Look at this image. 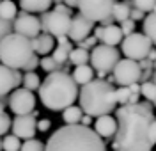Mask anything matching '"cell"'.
I'll return each mask as SVG.
<instances>
[{
	"instance_id": "43",
	"label": "cell",
	"mask_w": 156,
	"mask_h": 151,
	"mask_svg": "<svg viewBox=\"0 0 156 151\" xmlns=\"http://www.w3.org/2000/svg\"><path fill=\"white\" fill-rule=\"evenodd\" d=\"M64 4H66L68 7H71V9H73V7H76L78 0H64Z\"/></svg>"
},
{
	"instance_id": "25",
	"label": "cell",
	"mask_w": 156,
	"mask_h": 151,
	"mask_svg": "<svg viewBox=\"0 0 156 151\" xmlns=\"http://www.w3.org/2000/svg\"><path fill=\"white\" fill-rule=\"evenodd\" d=\"M68 60L73 64V66H80V64H87L89 62V50H83V48H71L68 55Z\"/></svg>"
},
{
	"instance_id": "13",
	"label": "cell",
	"mask_w": 156,
	"mask_h": 151,
	"mask_svg": "<svg viewBox=\"0 0 156 151\" xmlns=\"http://www.w3.org/2000/svg\"><path fill=\"white\" fill-rule=\"evenodd\" d=\"M94 29V21L87 20L85 16H82L78 13L76 16H71V25H69V30H68V38L71 41H82L83 38H87L89 34L92 32Z\"/></svg>"
},
{
	"instance_id": "18",
	"label": "cell",
	"mask_w": 156,
	"mask_h": 151,
	"mask_svg": "<svg viewBox=\"0 0 156 151\" xmlns=\"http://www.w3.org/2000/svg\"><path fill=\"white\" fill-rule=\"evenodd\" d=\"M98 39H101V43H105V45H110V46H115L121 43L122 39V32L121 29L114 25V23H110V25H101V29H99V34H98Z\"/></svg>"
},
{
	"instance_id": "26",
	"label": "cell",
	"mask_w": 156,
	"mask_h": 151,
	"mask_svg": "<svg viewBox=\"0 0 156 151\" xmlns=\"http://www.w3.org/2000/svg\"><path fill=\"white\" fill-rule=\"evenodd\" d=\"M64 114H62V119L66 124H76L80 123V117H82V109L80 107H73V105H69L64 109Z\"/></svg>"
},
{
	"instance_id": "9",
	"label": "cell",
	"mask_w": 156,
	"mask_h": 151,
	"mask_svg": "<svg viewBox=\"0 0 156 151\" xmlns=\"http://www.w3.org/2000/svg\"><path fill=\"white\" fill-rule=\"evenodd\" d=\"M114 82H117L119 85H129L133 82H140V66H138V60L133 59H119L114 66Z\"/></svg>"
},
{
	"instance_id": "14",
	"label": "cell",
	"mask_w": 156,
	"mask_h": 151,
	"mask_svg": "<svg viewBox=\"0 0 156 151\" xmlns=\"http://www.w3.org/2000/svg\"><path fill=\"white\" fill-rule=\"evenodd\" d=\"M11 124H12V133L18 139H32L36 135V131H37V128H36V117L32 114L16 116Z\"/></svg>"
},
{
	"instance_id": "24",
	"label": "cell",
	"mask_w": 156,
	"mask_h": 151,
	"mask_svg": "<svg viewBox=\"0 0 156 151\" xmlns=\"http://www.w3.org/2000/svg\"><path fill=\"white\" fill-rule=\"evenodd\" d=\"M18 14V7L12 0H0V18L12 21Z\"/></svg>"
},
{
	"instance_id": "32",
	"label": "cell",
	"mask_w": 156,
	"mask_h": 151,
	"mask_svg": "<svg viewBox=\"0 0 156 151\" xmlns=\"http://www.w3.org/2000/svg\"><path fill=\"white\" fill-rule=\"evenodd\" d=\"M39 66L43 68L44 71H57V70H60V66L62 64H58V62H55L53 60V57H43V59L39 60Z\"/></svg>"
},
{
	"instance_id": "31",
	"label": "cell",
	"mask_w": 156,
	"mask_h": 151,
	"mask_svg": "<svg viewBox=\"0 0 156 151\" xmlns=\"http://www.w3.org/2000/svg\"><path fill=\"white\" fill-rule=\"evenodd\" d=\"M131 5H135L136 9L144 11V13H153L156 0H131Z\"/></svg>"
},
{
	"instance_id": "20",
	"label": "cell",
	"mask_w": 156,
	"mask_h": 151,
	"mask_svg": "<svg viewBox=\"0 0 156 151\" xmlns=\"http://www.w3.org/2000/svg\"><path fill=\"white\" fill-rule=\"evenodd\" d=\"M53 0H20V9L25 13H44L51 7Z\"/></svg>"
},
{
	"instance_id": "44",
	"label": "cell",
	"mask_w": 156,
	"mask_h": 151,
	"mask_svg": "<svg viewBox=\"0 0 156 151\" xmlns=\"http://www.w3.org/2000/svg\"><path fill=\"white\" fill-rule=\"evenodd\" d=\"M0 151H2V141H0Z\"/></svg>"
},
{
	"instance_id": "34",
	"label": "cell",
	"mask_w": 156,
	"mask_h": 151,
	"mask_svg": "<svg viewBox=\"0 0 156 151\" xmlns=\"http://www.w3.org/2000/svg\"><path fill=\"white\" fill-rule=\"evenodd\" d=\"M11 128V117L4 110H0V135H5Z\"/></svg>"
},
{
	"instance_id": "42",
	"label": "cell",
	"mask_w": 156,
	"mask_h": 151,
	"mask_svg": "<svg viewBox=\"0 0 156 151\" xmlns=\"http://www.w3.org/2000/svg\"><path fill=\"white\" fill-rule=\"evenodd\" d=\"M80 124H85V126H89V124H90V116H87V114L83 116V114H82V117H80Z\"/></svg>"
},
{
	"instance_id": "11",
	"label": "cell",
	"mask_w": 156,
	"mask_h": 151,
	"mask_svg": "<svg viewBox=\"0 0 156 151\" xmlns=\"http://www.w3.org/2000/svg\"><path fill=\"white\" fill-rule=\"evenodd\" d=\"M7 105L12 110V114L21 116V114H30L36 107V98L32 94V91L25 87H16L11 91V96L7 98Z\"/></svg>"
},
{
	"instance_id": "41",
	"label": "cell",
	"mask_w": 156,
	"mask_h": 151,
	"mask_svg": "<svg viewBox=\"0 0 156 151\" xmlns=\"http://www.w3.org/2000/svg\"><path fill=\"white\" fill-rule=\"evenodd\" d=\"M55 11H60V13H66V14H71V7H68L66 4H58V5H55Z\"/></svg>"
},
{
	"instance_id": "30",
	"label": "cell",
	"mask_w": 156,
	"mask_h": 151,
	"mask_svg": "<svg viewBox=\"0 0 156 151\" xmlns=\"http://www.w3.org/2000/svg\"><path fill=\"white\" fill-rule=\"evenodd\" d=\"M20 151H44V144L41 141H36L34 137L25 139V142L20 146Z\"/></svg>"
},
{
	"instance_id": "39",
	"label": "cell",
	"mask_w": 156,
	"mask_h": 151,
	"mask_svg": "<svg viewBox=\"0 0 156 151\" xmlns=\"http://www.w3.org/2000/svg\"><path fill=\"white\" fill-rule=\"evenodd\" d=\"M144 16H146V13H144V11L136 9V7H131V9H129V18H131L133 21H138V20H142Z\"/></svg>"
},
{
	"instance_id": "29",
	"label": "cell",
	"mask_w": 156,
	"mask_h": 151,
	"mask_svg": "<svg viewBox=\"0 0 156 151\" xmlns=\"http://www.w3.org/2000/svg\"><path fill=\"white\" fill-rule=\"evenodd\" d=\"M20 146H21V141L12 133V135H5L4 141H2V149L4 151H20Z\"/></svg>"
},
{
	"instance_id": "38",
	"label": "cell",
	"mask_w": 156,
	"mask_h": 151,
	"mask_svg": "<svg viewBox=\"0 0 156 151\" xmlns=\"http://www.w3.org/2000/svg\"><path fill=\"white\" fill-rule=\"evenodd\" d=\"M37 66H39V57L36 55V53H34V55H32V57L29 59V62L23 66V70H25V71H34L36 68H37Z\"/></svg>"
},
{
	"instance_id": "1",
	"label": "cell",
	"mask_w": 156,
	"mask_h": 151,
	"mask_svg": "<svg viewBox=\"0 0 156 151\" xmlns=\"http://www.w3.org/2000/svg\"><path fill=\"white\" fill-rule=\"evenodd\" d=\"M114 148L121 151H151L156 142V121L151 103H124L115 110Z\"/></svg>"
},
{
	"instance_id": "45",
	"label": "cell",
	"mask_w": 156,
	"mask_h": 151,
	"mask_svg": "<svg viewBox=\"0 0 156 151\" xmlns=\"http://www.w3.org/2000/svg\"><path fill=\"white\" fill-rule=\"evenodd\" d=\"M117 151H121V149H117Z\"/></svg>"
},
{
	"instance_id": "2",
	"label": "cell",
	"mask_w": 156,
	"mask_h": 151,
	"mask_svg": "<svg viewBox=\"0 0 156 151\" xmlns=\"http://www.w3.org/2000/svg\"><path fill=\"white\" fill-rule=\"evenodd\" d=\"M44 151H107V146L92 128L76 123L53 131L44 144Z\"/></svg>"
},
{
	"instance_id": "33",
	"label": "cell",
	"mask_w": 156,
	"mask_h": 151,
	"mask_svg": "<svg viewBox=\"0 0 156 151\" xmlns=\"http://www.w3.org/2000/svg\"><path fill=\"white\" fill-rule=\"evenodd\" d=\"M129 89H128V85H121L119 89H115V101L117 103H121V105H124L128 103V98H129Z\"/></svg>"
},
{
	"instance_id": "5",
	"label": "cell",
	"mask_w": 156,
	"mask_h": 151,
	"mask_svg": "<svg viewBox=\"0 0 156 151\" xmlns=\"http://www.w3.org/2000/svg\"><path fill=\"white\" fill-rule=\"evenodd\" d=\"M34 55L30 38H25L21 34H16L11 30L0 39V62L14 68L23 70V66L29 62V59Z\"/></svg>"
},
{
	"instance_id": "40",
	"label": "cell",
	"mask_w": 156,
	"mask_h": 151,
	"mask_svg": "<svg viewBox=\"0 0 156 151\" xmlns=\"http://www.w3.org/2000/svg\"><path fill=\"white\" fill-rule=\"evenodd\" d=\"M50 126H51L50 119H39V121H36V128H37L39 131H48Z\"/></svg>"
},
{
	"instance_id": "15",
	"label": "cell",
	"mask_w": 156,
	"mask_h": 151,
	"mask_svg": "<svg viewBox=\"0 0 156 151\" xmlns=\"http://www.w3.org/2000/svg\"><path fill=\"white\" fill-rule=\"evenodd\" d=\"M21 84V73L14 68L0 64V96H7Z\"/></svg>"
},
{
	"instance_id": "6",
	"label": "cell",
	"mask_w": 156,
	"mask_h": 151,
	"mask_svg": "<svg viewBox=\"0 0 156 151\" xmlns=\"http://www.w3.org/2000/svg\"><path fill=\"white\" fill-rule=\"evenodd\" d=\"M90 53H89V62L92 64V70L96 71H103V73H112L115 62L121 57H119V50L115 46H110V45H94L90 48Z\"/></svg>"
},
{
	"instance_id": "19",
	"label": "cell",
	"mask_w": 156,
	"mask_h": 151,
	"mask_svg": "<svg viewBox=\"0 0 156 151\" xmlns=\"http://www.w3.org/2000/svg\"><path fill=\"white\" fill-rule=\"evenodd\" d=\"M58 41V45H57V48L55 50H51L53 52V60L55 62H58V64H64L66 60H68V55H69V52H71V43H69V38L68 36H58L57 38Z\"/></svg>"
},
{
	"instance_id": "8",
	"label": "cell",
	"mask_w": 156,
	"mask_h": 151,
	"mask_svg": "<svg viewBox=\"0 0 156 151\" xmlns=\"http://www.w3.org/2000/svg\"><path fill=\"white\" fill-rule=\"evenodd\" d=\"M41 29L44 32H48L51 36H68L69 25H71V14H66V13H60V11H44L41 13Z\"/></svg>"
},
{
	"instance_id": "16",
	"label": "cell",
	"mask_w": 156,
	"mask_h": 151,
	"mask_svg": "<svg viewBox=\"0 0 156 151\" xmlns=\"http://www.w3.org/2000/svg\"><path fill=\"white\" fill-rule=\"evenodd\" d=\"M115 128H117L115 117H112L110 114H103V116L96 117V123H94L92 130L96 131L101 139H108V137H112L115 133Z\"/></svg>"
},
{
	"instance_id": "4",
	"label": "cell",
	"mask_w": 156,
	"mask_h": 151,
	"mask_svg": "<svg viewBox=\"0 0 156 151\" xmlns=\"http://www.w3.org/2000/svg\"><path fill=\"white\" fill-rule=\"evenodd\" d=\"M78 101L80 109L83 114L90 117H98L103 114H110L115 109V89L108 80L98 78V80H89L82 85V91H78Z\"/></svg>"
},
{
	"instance_id": "7",
	"label": "cell",
	"mask_w": 156,
	"mask_h": 151,
	"mask_svg": "<svg viewBox=\"0 0 156 151\" xmlns=\"http://www.w3.org/2000/svg\"><path fill=\"white\" fill-rule=\"evenodd\" d=\"M151 48H153V41L149 39L146 34H140V32H135V30L121 39V52L128 59L133 60L144 59Z\"/></svg>"
},
{
	"instance_id": "28",
	"label": "cell",
	"mask_w": 156,
	"mask_h": 151,
	"mask_svg": "<svg viewBox=\"0 0 156 151\" xmlns=\"http://www.w3.org/2000/svg\"><path fill=\"white\" fill-rule=\"evenodd\" d=\"M140 92H142V96H144L149 103H154V101H156V85H154V80H144V82H142V85H140Z\"/></svg>"
},
{
	"instance_id": "21",
	"label": "cell",
	"mask_w": 156,
	"mask_h": 151,
	"mask_svg": "<svg viewBox=\"0 0 156 151\" xmlns=\"http://www.w3.org/2000/svg\"><path fill=\"white\" fill-rule=\"evenodd\" d=\"M71 77H73V80L76 82V85H83V84H87L89 80L94 78V70L89 64H80V66L75 68Z\"/></svg>"
},
{
	"instance_id": "23",
	"label": "cell",
	"mask_w": 156,
	"mask_h": 151,
	"mask_svg": "<svg viewBox=\"0 0 156 151\" xmlns=\"http://www.w3.org/2000/svg\"><path fill=\"white\" fill-rule=\"evenodd\" d=\"M142 27H144V32L142 34H146L149 39L154 43L156 39V14H154V11L153 13H146V16L142 18Z\"/></svg>"
},
{
	"instance_id": "3",
	"label": "cell",
	"mask_w": 156,
	"mask_h": 151,
	"mask_svg": "<svg viewBox=\"0 0 156 151\" xmlns=\"http://www.w3.org/2000/svg\"><path fill=\"white\" fill-rule=\"evenodd\" d=\"M39 98L48 110H64L73 105L78 96V85L73 77L62 70L50 71L48 77L39 84Z\"/></svg>"
},
{
	"instance_id": "12",
	"label": "cell",
	"mask_w": 156,
	"mask_h": 151,
	"mask_svg": "<svg viewBox=\"0 0 156 151\" xmlns=\"http://www.w3.org/2000/svg\"><path fill=\"white\" fill-rule=\"evenodd\" d=\"M12 32L21 34L25 38H36L39 32H41V23L39 18H36L32 13H25L21 11L20 14H16V18L12 20Z\"/></svg>"
},
{
	"instance_id": "27",
	"label": "cell",
	"mask_w": 156,
	"mask_h": 151,
	"mask_svg": "<svg viewBox=\"0 0 156 151\" xmlns=\"http://www.w3.org/2000/svg\"><path fill=\"white\" fill-rule=\"evenodd\" d=\"M21 84H23V87L29 91H37L39 84H41V78H39V75L36 71H27L23 77H21Z\"/></svg>"
},
{
	"instance_id": "22",
	"label": "cell",
	"mask_w": 156,
	"mask_h": 151,
	"mask_svg": "<svg viewBox=\"0 0 156 151\" xmlns=\"http://www.w3.org/2000/svg\"><path fill=\"white\" fill-rule=\"evenodd\" d=\"M129 9H131V2L126 0H114V5H112V18L115 21H122L129 18Z\"/></svg>"
},
{
	"instance_id": "17",
	"label": "cell",
	"mask_w": 156,
	"mask_h": 151,
	"mask_svg": "<svg viewBox=\"0 0 156 151\" xmlns=\"http://www.w3.org/2000/svg\"><path fill=\"white\" fill-rule=\"evenodd\" d=\"M30 43H32V50L36 55H48L55 46V39L48 32H43V34L39 32L36 38L30 39Z\"/></svg>"
},
{
	"instance_id": "10",
	"label": "cell",
	"mask_w": 156,
	"mask_h": 151,
	"mask_svg": "<svg viewBox=\"0 0 156 151\" xmlns=\"http://www.w3.org/2000/svg\"><path fill=\"white\" fill-rule=\"evenodd\" d=\"M114 0H78L76 7L82 16L90 21H101L103 18L110 16Z\"/></svg>"
},
{
	"instance_id": "36",
	"label": "cell",
	"mask_w": 156,
	"mask_h": 151,
	"mask_svg": "<svg viewBox=\"0 0 156 151\" xmlns=\"http://www.w3.org/2000/svg\"><path fill=\"white\" fill-rule=\"evenodd\" d=\"M96 43H98V38H96V36H90V34H89L87 38H83L82 41H78V46H80V48H83V50H90Z\"/></svg>"
},
{
	"instance_id": "37",
	"label": "cell",
	"mask_w": 156,
	"mask_h": 151,
	"mask_svg": "<svg viewBox=\"0 0 156 151\" xmlns=\"http://www.w3.org/2000/svg\"><path fill=\"white\" fill-rule=\"evenodd\" d=\"M11 30H12V21H7V20H4V18H0V39L5 34H9Z\"/></svg>"
},
{
	"instance_id": "35",
	"label": "cell",
	"mask_w": 156,
	"mask_h": 151,
	"mask_svg": "<svg viewBox=\"0 0 156 151\" xmlns=\"http://www.w3.org/2000/svg\"><path fill=\"white\" fill-rule=\"evenodd\" d=\"M119 29H121V32H122V36H128V34H131V32L135 30V21L131 20V18H126V20L121 21Z\"/></svg>"
}]
</instances>
